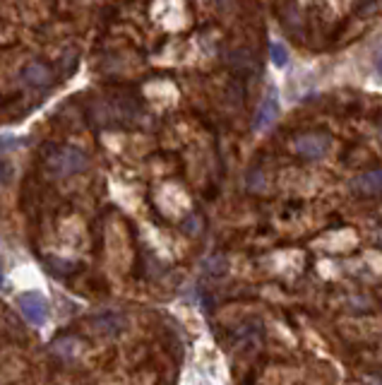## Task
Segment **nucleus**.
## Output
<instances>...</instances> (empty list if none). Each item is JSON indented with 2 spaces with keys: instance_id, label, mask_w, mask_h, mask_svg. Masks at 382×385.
Wrapping results in <instances>:
<instances>
[{
  "instance_id": "1",
  "label": "nucleus",
  "mask_w": 382,
  "mask_h": 385,
  "mask_svg": "<svg viewBox=\"0 0 382 385\" xmlns=\"http://www.w3.org/2000/svg\"><path fill=\"white\" fill-rule=\"evenodd\" d=\"M43 164L56 176H75L89 167V159L82 149L70 147V145H51L43 152Z\"/></svg>"
},
{
  "instance_id": "2",
  "label": "nucleus",
  "mask_w": 382,
  "mask_h": 385,
  "mask_svg": "<svg viewBox=\"0 0 382 385\" xmlns=\"http://www.w3.org/2000/svg\"><path fill=\"white\" fill-rule=\"evenodd\" d=\"M17 306H19V313L24 315V320L36 328H43L48 320V304L43 299V294L39 291H24V294L17 296Z\"/></svg>"
},
{
  "instance_id": "3",
  "label": "nucleus",
  "mask_w": 382,
  "mask_h": 385,
  "mask_svg": "<svg viewBox=\"0 0 382 385\" xmlns=\"http://www.w3.org/2000/svg\"><path fill=\"white\" fill-rule=\"evenodd\" d=\"M296 152L308 159H322L332 149V140L327 135H301L293 143Z\"/></svg>"
},
{
  "instance_id": "4",
  "label": "nucleus",
  "mask_w": 382,
  "mask_h": 385,
  "mask_svg": "<svg viewBox=\"0 0 382 385\" xmlns=\"http://www.w3.org/2000/svg\"><path fill=\"white\" fill-rule=\"evenodd\" d=\"M277 116H279V101H277V94H274V92H269V94L264 96L262 101H259L257 111H255L253 128L257 130V133H262V130L272 128L274 121H277Z\"/></svg>"
},
{
  "instance_id": "5",
  "label": "nucleus",
  "mask_w": 382,
  "mask_h": 385,
  "mask_svg": "<svg viewBox=\"0 0 382 385\" xmlns=\"http://www.w3.org/2000/svg\"><path fill=\"white\" fill-rule=\"evenodd\" d=\"M19 80H22L27 87H36V90H41V87H48L53 82V70L46 65V63L34 61V63H29V65L22 67Z\"/></svg>"
},
{
  "instance_id": "6",
  "label": "nucleus",
  "mask_w": 382,
  "mask_h": 385,
  "mask_svg": "<svg viewBox=\"0 0 382 385\" xmlns=\"http://www.w3.org/2000/svg\"><path fill=\"white\" fill-rule=\"evenodd\" d=\"M92 325H94L101 335H118L125 330L127 320L123 313H118V311H104V313L92 318Z\"/></svg>"
},
{
  "instance_id": "7",
  "label": "nucleus",
  "mask_w": 382,
  "mask_h": 385,
  "mask_svg": "<svg viewBox=\"0 0 382 385\" xmlns=\"http://www.w3.org/2000/svg\"><path fill=\"white\" fill-rule=\"evenodd\" d=\"M82 352V342L77 337H58L56 342L51 344V354L58 359H65V362H72L77 359Z\"/></svg>"
},
{
  "instance_id": "8",
  "label": "nucleus",
  "mask_w": 382,
  "mask_h": 385,
  "mask_svg": "<svg viewBox=\"0 0 382 385\" xmlns=\"http://www.w3.org/2000/svg\"><path fill=\"white\" fill-rule=\"evenodd\" d=\"M356 188L363 191L365 195L380 193L382 191V171H370V174H365V176H361L359 181H356Z\"/></svg>"
},
{
  "instance_id": "9",
  "label": "nucleus",
  "mask_w": 382,
  "mask_h": 385,
  "mask_svg": "<svg viewBox=\"0 0 382 385\" xmlns=\"http://www.w3.org/2000/svg\"><path fill=\"white\" fill-rule=\"evenodd\" d=\"M269 58H272V63L277 67H284L288 63L286 46H284V43H279V41H272V43H269Z\"/></svg>"
},
{
  "instance_id": "10",
  "label": "nucleus",
  "mask_w": 382,
  "mask_h": 385,
  "mask_svg": "<svg viewBox=\"0 0 382 385\" xmlns=\"http://www.w3.org/2000/svg\"><path fill=\"white\" fill-rule=\"evenodd\" d=\"M10 181V164H8V159L3 162V183H8Z\"/></svg>"
},
{
  "instance_id": "11",
  "label": "nucleus",
  "mask_w": 382,
  "mask_h": 385,
  "mask_svg": "<svg viewBox=\"0 0 382 385\" xmlns=\"http://www.w3.org/2000/svg\"><path fill=\"white\" fill-rule=\"evenodd\" d=\"M378 72L382 75V53H380V61H378Z\"/></svg>"
}]
</instances>
